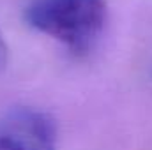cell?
<instances>
[{"label": "cell", "instance_id": "3957f363", "mask_svg": "<svg viewBox=\"0 0 152 150\" xmlns=\"http://www.w3.org/2000/svg\"><path fill=\"white\" fill-rule=\"evenodd\" d=\"M7 58H9V50H7V44H5V41H4L2 32H0V71L5 67Z\"/></svg>", "mask_w": 152, "mask_h": 150}, {"label": "cell", "instance_id": "7a4b0ae2", "mask_svg": "<svg viewBox=\"0 0 152 150\" xmlns=\"http://www.w3.org/2000/svg\"><path fill=\"white\" fill-rule=\"evenodd\" d=\"M0 150H57V125L48 113L30 106L0 117Z\"/></svg>", "mask_w": 152, "mask_h": 150}, {"label": "cell", "instance_id": "6da1fadb", "mask_svg": "<svg viewBox=\"0 0 152 150\" xmlns=\"http://www.w3.org/2000/svg\"><path fill=\"white\" fill-rule=\"evenodd\" d=\"M25 21L69 53L87 57L104 36L108 7L104 0H32L25 9Z\"/></svg>", "mask_w": 152, "mask_h": 150}]
</instances>
